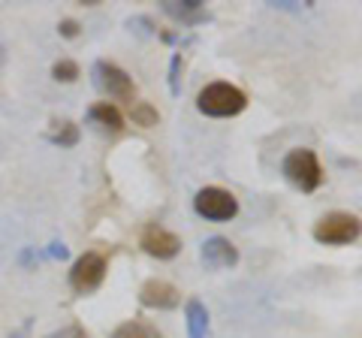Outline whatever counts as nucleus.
Here are the masks:
<instances>
[{"instance_id": "1", "label": "nucleus", "mask_w": 362, "mask_h": 338, "mask_svg": "<svg viewBox=\"0 0 362 338\" xmlns=\"http://www.w3.org/2000/svg\"><path fill=\"white\" fill-rule=\"evenodd\" d=\"M245 106H247L245 91L230 82H211L197 97V109L209 118H233L239 112H245Z\"/></svg>"}, {"instance_id": "2", "label": "nucleus", "mask_w": 362, "mask_h": 338, "mask_svg": "<svg viewBox=\"0 0 362 338\" xmlns=\"http://www.w3.org/2000/svg\"><path fill=\"white\" fill-rule=\"evenodd\" d=\"M359 218L350 215V211H329V215H323L320 221L314 223V239L320 245H354L359 239Z\"/></svg>"}, {"instance_id": "3", "label": "nucleus", "mask_w": 362, "mask_h": 338, "mask_svg": "<svg viewBox=\"0 0 362 338\" xmlns=\"http://www.w3.org/2000/svg\"><path fill=\"white\" fill-rule=\"evenodd\" d=\"M284 175L299 190L311 194V190H317L323 182V166H320V161H317V154L311 148H296V151H290L284 157Z\"/></svg>"}, {"instance_id": "4", "label": "nucleus", "mask_w": 362, "mask_h": 338, "mask_svg": "<svg viewBox=\"0 0 362 338\" xmlns=\"http://www.w3.org/2000/svg\"><path fill=\"white\" fill-rule=\"evenodd\" d=\"M194 209L199 218L214 221V223H226L239 215V199L223 187H202L194 197Z\"/></svg>"}, {"instance_id": "5", "label": "nucleus", "mask_w": 362, "mask_h": 338, "mask_svg": "<svg viewBox=\"0 0 362 338\" xmlns=\"http://www.w3.org/2000/svg\"><path fill=\"white\" fill-rule=\"evenodd\" d=\"M103 278H106V260L97 251H85L70 269V287L76 293H82V296L85 293H94L103 284Z\"/></svg>"}, {"instance_id": "6", "label": "nucleus", "mask_w": 362, "mask_h": 338, "mask_svg": "<svg viewBox=\"0 0 362 338\" xmlns=\"http://www.w3.org/2000/svg\"><path fill=\"white\" fill-rule=\"evenodd\" d=\"M94 78H97V85H100V91H103V94L133 103L136 85H133V78L124 73L118 64H112V61H97V64H94Z\"/></svg>"}, {"instance_id": "7", "label": "nucleus", "mask_w": 362, "mask_h": 338, "mask_svg": "<svg viewBox=\"0 0 362 338\" xmlns=\"http://www.w3.org/2000/svg\"><path fill=\"white\" fill-rule=\"evenodd\" d=\"M139 302L145 308H154V311H173L181 305V290L163 278H148L139 287Z\"/></svg>"}, {"instance_id": "8", "label": "nucleus", "mask_w": 362, "mask_h": 338, "mask_svg": "<svg viewBox=\"0 0 362 338\" xmlns=\"http://www.w3.org/2000/svg\"><path fill=\"white\" fill-rule=\"evenodd\" d=\"M139 245H142L145 254L157 257V260H173V257H178V251H181V239H178V235L163 230V227H157V223H151V227L142 230Z\"/></svg>"}, {"instance_id": "9", "label": "nucleus", "mask_w": 362, "mask_h": 338, "mask_svg": "<svg viewBox=\"0 0 362 338\" xmlns=\"http://www.w3.org/2000/svg\"><path fill=\"white\" fill-rule=\"evenodd\" d=\"M199 257L209 269H233L239 263V247H235L230 239H223V235H211V239L202 242Z\"/></svg>"}, {"instance_id": "10", "label": "nucleus", "mask_w": 362, "mask_h": 338, "mask_svg": "<svg viewBox=\"0 0 362 338\" xmlns=\"http://www.w3.org/2000/svg\"><path fill=\"white\" fill-rule=\"evenodd\" d=\"M88 118L103 133H112V136L124 130V115L118 112V106H112V103H94L88 109Z\"/></svg>"}, {"instance_id": "11", "label": "nucleus", "mask_w": 362, "mask_h": 338, "mask_svg": "<svg viewBox=\"0 0 362 338\" xmlns=\"http://www.w3.org/2000/svg\"><path fill=\"white\" fill-rule=\"evenodd\" d=\"M185 317H187V338H206L209 335V308L202 305V299H187Z\"/></svg>"}, {"instance_id": "12", "label": "nucleus", "mask_w": 362, "mask_h": 338, "mask_svg": "<svg viewBox=\"0 0 362 338\" xmlns=\"http://www.w3.org/2000/svg\"><path fill=\"white\" fill-rule=\"evenodd\" d=\"M163 13L173 16L178 21H187V25H197V21L206 18V13H202V0H166L163 4Z\"/></svg>"}, {"instance_id": "13", "label": "nucleus", "mask_w": 362, "mask_h": 338, "mask_svg": "<svg viewBox=\"0 0 362 338\" xmlns=\"http://www.w3.org/2000/svg\"><path fill=\"white\" fill-rule=\"evenodd\" d=\"M78 136H82V133H78L73 121H52V127H49V142L61 145V148H76Z\"/></svg>"}, {"instance_id": "14", "label": "nucleus", "mask_w": 362, "mask_h": 338, "mask_svg": "<svg viewBox=\"0 0 362 338\" xmlns=\"http://www.w3.org/2000/svg\"><path fill=\"white\" fill-rule=\"evenodd\" d=\"M112 338H160V332H157V326L145 323V320H127V323L115 326Z\"/></svg>"}, {"instance_id": "15", "label": "nucleus", "mask_w": 362, "mask_h": 338, "mask_svg": "<svg viewBox=\"0 0 362 338\" xmlns=\"http://www.w3.org/2000/svg\"><path fill=\"white\" fill-rule=\"evenodd\" d=\"M130 118L139 127H154V124H160V112L151 103H130Z\"/></svg>"}, {"instance_id": "16", "label": "nucleus", "mask_w": 362, "mask_h": 338, "mask_svg": "<svg viewBox=\"0 0 362 338\" xmlns=\"http://www.w3.org/2000/svg\"><path fill=\"white\" fill-rule=\"evenodd\" d=\"M52 76H54V82H76V78L82 76V70H78V64H76V61L61 58V61H54Z\"/></svg>"}, {"instance_id": "17", "label": "nucleus", "mask_w": 362, "mask_h": 338, "mask_svg": "<svg viewBox=\"0 0 362 338\" xmlns=\"http://www.w3.org/2000/svg\"><path fill=\"white\" fill-rule=\"evenodd\" d=\"M178 70H181V54H173V64H169V88L173 94H181V82H178Z\"/></svg>"}, {"instance_id": "18", "label": "nucleus", "mask_w": 362, "mask_h": 338, "mask_svg": "<svg viewBox=\"0 0 362 338\" xmlns=\"http://www.w3.org/2000/svg\"><path fill=\"white\" fill-rule=\"evenodd\" d=\"M58 30H61V37L73 40V37H78V21H73V18H64L61 25H58Z\"/></svg>"}, {"instance_id": "19", "label": "nucleus", "mask_w": 362, "mask_h": 338, "mask_svg": "<svg viewBox=\"0 0 362 338\" xmlns=\"http://www.w3.org/2000/svg\"><path fill=\"white\" fill-rule=\"evenodd\" d=\"M49 338H88V332L82 330V326H66V330H61V332H54V335H49Z\"/></svg>"}, {"instance_id": "20", "label": "nucleus", "mask_w": 362, "mask_h": 338, "mask_svg": "<svg viewBox=\"0 0 362 338\" xmlns=\"http://www.w3.org/2000/svg\"><path fill=\"white\" fill-rule=\"evenodd\" d=\"M49 254H52V257H61V260H64V257H66V247H64V245H52Z\"/></svg>"}]
</instances>
